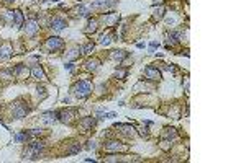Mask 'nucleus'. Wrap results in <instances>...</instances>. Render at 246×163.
<instances>
[{
	"instance_id": "f257e3e1",
	"label": "nucleus",
	"mask_w": 246,
	"mask_h": 163,
	"mask_svg": "<svg viewBox=\"0 0 246 163\" xmlns=\"http://www.w3.org/2000/svg\"><path fill=\"white\" fill-rule=\"evenodd\" d=\"M43 148H45V144L43 142H31L26 147V150L23 152V158H38L39 155H41Z\"/></svg>"
},
{
	"instance_id": "f03ea898",
	"label": "nucleus",
	"mask_w": 246,
	"mask_h": 163,
	"mask_svg": "<svg viewBox=\"0 0 246 163\" xmlns=\"http://www.w3.org/2000/svg\"><path fill=\"white\" fill-rule=\"evenodd\" d=\"M72 91H74V95H76L77 98H87V96L90 95V91H92V87L85 80H81V82H77L76 85L72 87Z\"/></svg>"
},
{
	"instance_id": "7ed1b4c3",
	"label": "nucleus",
	"mask_w": 246,
	"mask_h": 163,
	"mask_svg": "<svg viewBox=\"0 0 246 163\" xmlns=\"http://www.w3.org/2000/svg\"><path fill=\"white\" fill-rule=\"evenodd\" d=\"M46 47L49 51H58V49H63L64 47V41L58 36H52V38H48L46 41Z\"/></svg>"
},
{
	"instance_id": "20e7f679",
	"label": "nucleus",
	"mask_w": 246,
	"mask_h": 163,
	"mask_svg": "<svg viewBox=\"0 0 246 163\" xmlns=\"http://www.w3.org/2000/svg\"><path fill=\"white\" fill-rule=\"evenodd\" d=\"M105 150L108 152H121V150H126V145L118 142V140H108V142H105Z\"/></svg>"
},
{
	"instance_id": "39448f33",
	"label": "nucleus",
	"mask_w": 246,
	"mask_h": 163,
	"mask_svg": "<svg viewBox=\"0 0 246 163\" xmlns=\"http://www.w3.org/2000/svg\"><path fill=\"white\" fill-rule=\"evenodd\" d=\"M144 77L148 78V80H159L161 78V72L157 70L156 67H153V65H148V67H144L143 70Z\"/></svg>"
},
{
	"instance_id": "423d86ee",
	"label": "nucleus",
	"mask_w": 246,
	"mask_h": 163,
	"mask_svg": "<svg viewBox=\"0 0 246 163\" xmlns=\"http://www.w3.org/2000/svg\"><path fill=\"white\" fill-rule=\"evenodd\" d=\"M56 116H58V119L61 122H64V124H71L72 119H74V111H72V109H66V111H59Z\"/></svg>"
},
{
	"instance_id": "0eeeda50",
	"label": "nucleus",
	"mask_w": 246,
	"mask_h": 163,
	"mask_svg": "<svg viewBox=\"0 0 246 163\" xmlns=\"http://www.w3.org/2000/svg\"><path fill=\"white\" fill-rule=\"evenodd\" d=\"M26 113H30V108H26V106H23V104H20V103H16L15 108H13V117H16V119L26 116Z\"/></svg>"
},
{
	"instance_id": "6e6552de",
	"label": "nucleus",
	"mask_w": 246,
	"mask_h": 163,
	"mask_svg": "<svg viewBox=\"0 0 246 163\" xmlns=\"http://www.w3.org/2000/svg\"><path fill=\"white\" fill-rule=\"evenodd\" d=\"M38 31V23L34 20H30V21H26V25H25V33L28 34V36H34Z\"/></svg>"
},
{
	"instance_id": "1a4fd4ad",
	"label": "nucleus",
	"mask_w": 246,
	"mask_h": 163,
	"mask_svg": "<svg viewBox=\"0 0 246 163\" xmlns=\"http://www.w3.org/2000/svg\"><path fill=\"white\" fill-rule=\"evenodd\" d=\"M12 46L8 42H5L2 47H0V59H8V57L12 56Z\"/></svg>"
},
{
	"instance_id": "9d476101",
	"label": "nucleus",
	"mask_w": 246,
	"mask_h": 163,
	"mask_svg": "<svg viewBox=\"0 0 246 163\" xmlns=\"http://www.w3.org/2000/svg\"><path fill=\"white\" fill-rule=\"evenodd\" d=\"M94 126H95V119H94V117H85V119L81 121V127L84 129V132L90 131Z\"/></svg>"
},
{
	"instance_id": "9b49d317",
	"label": "nucleus",
	"mask_w": 246,
	"mask_h": 163,
	"mask_svg": "<svg viewBox=\"0 0 246 163\" xmlns=\"http://www.w3.org/2000/svg\"><path fill=\"white\" fill-rule=\"evenodd\" d=\"M115 127H117V129H123V134L131 135V137L136 134V132H135V127L130 126V124H115Z\"/></svg>"
},
{
	"instance_id": "f8f14e48",
	"label": "nucleus",
	"mask_w": 246,
	"mask_h": 163,
	"mask_svg": "<svg viewBox=\"0 0 246 163\" xmlns=\"http://www.w3.org/2000/svg\"><path fill=\"white\" fill-rule=\"evenodd\" d=\"M103 20H105V23H107L108 26H113L115 23H118V20H120V15H118V13H110V15H105Z\"/></svg>"
},
{
	"instance_id": "ddd939ff",
	"label": "nucleus",
	"mask_w": 246,
	"mask_h": 163,
	"mask_svg": "<svg viewBox=\"0 0 246 163\" xmlns=\"http://www.w3.org/2000/svg\"><path fill=\"white\" fill-rule=\"evenodd\" d=\"M31 75L36 78V80H45V78H46L45 72H43V69L39 67V65H34V67L31 69Z\"/></svg>"
},
{
	"instance_id": "4468645a",
	"label": "nucleus",
	"mask_w": 246,
	"mask_h": 163,
	"mask_svg": "<svg viewBox=\"0 0 246 163\" xmlns=\"http://www.w3.org/2000/svg\"><path fill=\"white\" fill-rule=\"evenodd\" d=\"M66 25H67V23H66V20H63V18H58V16L51 20V26H52L54 29H58V31H61V29H63Z\"/></svg>"
},
{
	"instance_id": "2eb2a0df",
	"label": "nucleus",
	"mask_w": 246,
	"mask_h": 163,
	"mask_svg": "<svg viewBox=\"0 0 246 163\" xmlns=\"http://www.w3.org/2000/svg\"><path fill=\"white\" fill-rule=\"evenodd\" d=\"M99 64H100L99 59H89L85 62V70H87V72H94V70H97Z\"/></svg>"
},
{
	"instance_id": "dca6fc26",
	"label": "nucleus",
	"mask_w": 246,
	"mask_h": 163,
	"mask_svg": "<svg viewBox=\"0 0 246 163\" xmlns=\"http://www.w3.org/2000/svg\"><path fill=\"white\" fill-rule=\"evenodd\" d=\"M12 72H13V75H16V77H20L21 73H25V75H28L30 73V70L26 65H16L15 69H12Z\"/></svg>"
},
{
	"instance_id": "f3484780",
	"label": "nucleus",
	"mask_w": 246,
	"mask_h": 163,
	"mask_svg": "<svg viewBox=\"0 0 246 163\" xmlns=\"http://www.w3.org/2000/svg\"><path fill=\"white\" fill-rule=\"evenodd\" d=\"M56 114H58V113L48 111V113L43 114V119H45V122H48V124H49V122H54L56 121Z\"/></svg>"
},
{
	"instance_id": "a211bd4d",
	"label": "nucleus",
	"mask_w": 246,
	"mask_h": 163,
	"mask_svg": "<svg viewBox=\"0 0 246 163\" xmlns=\"http://www.w3.org/2000/svg\"><path fill=\"white\" fill-rule=\"evenodd\" d=\"M95 31H97V21H95V20H90L89 25H87V28H85V33L90 34V33H95Z\"/></svg>"
},
{
	"instance_id": "6ab92c4d",
	"label": "nucleus",
	"mask_w": 246,
	"mask_h": 163,
	"mask_svg": "<svg viewBox=\"0 0 246 163\" xmlns=\"http://www.w3.org/2000/svg\"><path fill=\"white\" fill-rule=\"evenodd\" d=\"M126 56H128V54H126L125 51H113V52H112V57H113L115 60H123Z\"/></svg>"
},
{
	"instance_id": "aec40b11",
	"label": "nucleus",
	"mask_w": 246,
	"mask_h": 163,
	"mask_svg": "<svg viewBox=\"0 0 246 163\" xmlns=\"http://www.w3.org/2000/svg\"><path fill=\"white\" fill-rule=\"evenodd\" d=\"M15 15H13V20H15V25L16 26H21V23H23V15H21V12L20 10H16V12H13Z\"/></svg>"
},
{
	"instance_id": "412c9836",
	"label": "nucleus",
	"mask_w": 246,
	"mask_h": 163,
	"mask_svg": "<svg viewBox=\"0 0 246 163\" xmlns=\"http://www.w3.org/2000/svg\"><path fill=\"white\" fill-rule=\"evenodd\" d=\"M162 135H164V139H168V140H172V139L175 137V129H172V127H171V129H169V127H168V129L164 131V134H162Z\"/></svg>"
},
{
	"instance_id": "4be33fe9",
	"label": "nucleus",
	"mask_w": 246,
	"mask_h": 163,
	"mask_svg": "<svg viewBox=\"0 0 246 163\" xmlns=\"http://www.w3.org/2000/svg\"><path fill=\"white\" fill-rule=\"evenodd\" d=\"M94 47H95V44H94V42H87L84 47H81V51L84 52V54H90V52L94 51Z\"/></svg>"
},
{
	"instance_id": "5701e85b",
	"label": "nucleus",
	"mask_w": 246,
	"mask_h": 163,
	"mask_svg": "<svg viewBox=\"0 0 246 163\" xmlns=\"http://www.w3.org/2000/svg\"><path fill=\"white\" fill-rule=\"evenodd\" d=\"M12 75H13V72H12V70H0V77H2L5 82H8V80H10V78H12Z\"/></svg>"
},
{
	"instance_id": "b1692460",
	"label": "nucleus",
	"mask_w": 246,
	"mask_h": 163,
	"mask_svg": "<svg viewBox=\"0 0 246 163\" xmlns=\"http://www.w3.org/2000/svg\"><path fill=\"white\" fill-rule=\"evenodd\" d=\"M81 148H82V147H81L79 144H74L72 147L67 150V155H74V153H79V152H81Z\"/></svg>"
},
{
	"instance_id": "393cba45",
	"label": "nucleus",
	"mask_w": 246,
	"mask_h": 163,
	"mask_svg": "<svg viewBox=\"0 0 246 163\" xmlns=\"http://www.w3.org/2000/svg\"><path fill=\"white\" fill-rule=\"evenodd\" d=\"M26 139H28V135H26V132H21V134H16L15 137H13V140H15V142H25Z\"/></svg>"
},
{
	"instance_id": "a878e982",
	"label": "nucleus",
	"mask_w": 246,
	"mask_h": 163,
	"mask_svg": "<svg viewBox=\"0 0 246 163\" xmlns=\"http://www.w3.org/2000/svg\"><path fill=\"white\" fill-rule=\"evenodd\" d=\"M77 12H79V15H81V16H87V15H89V8H87V7H84V5H81V7H79L77 8Z\"/></svg>"
},
{
	"instance_id": "bb28decb",
	"label": "nucleus",
	"mask_w": 246,
	"mask_h": 163,
	"mask_svg": "<svg viewBox=\"0 0 246 163\" xmlns=\"http://www.w3.org/2000/svg\"><path fill=\"white\" fill-rule=\"evenodd\" d=\"M100 44H103V46L110 44V34H103V36L100 38Z\"/></svg>"
},
{
	"instance_id": "cd10ccee",
	"label": "nucleus",
	"mask_w": 246,
	"mask_h": 163,
	"mask_svg": "<svg viewBox=\"0 0 246 163\" xmlns=\"http://www.w3.org/2000/svg\"><path fill=\"white\" fill-rule=\"evenodd\" d=\"M162 15H164V8H159V10L154 12V18H156V20H161Z\"/></svg>"
},
{
	"instance_id": "c85d7f7f",
	"label": "nucleus",
	"mask_w": 246,
	"mask_h": 163,
	"mask_svg": "<svg viewBox=\"0 0 246 163\" xmlns=\"http://www.w3.org/2000/svg\"><path fill=\"white\" fill-rule=\"evenodd\" d=\"M38 95H41V96H39V98H46V90H45V88H43V87H38Z\"/></svg>"
},
{
	"instance_id": "c756f323",
	"label": "nucleus",
	"mask_w": 246,
	"mask_h": 163,
	"mask_svg": "<svg viewBox=\"0 0 246 163\" xmlns=\"http://www.w3.org/2000/svg\"><path fill=\"white\" fill-rule=\"evenodd\" d=\"M139 134H141L143 137H148V134H149V132H148V127H141V129H139Z\"/></svg>"
},
{
	"instance_id": "7c9ffc66",
	"label": "nucleus",
	"mask_w": 246,
	"mask_h": 163,
	"mask_svg": "<svg viewBox=\"0 0 246 163\" xmlns=\"http://www.w3.org/2000/svg\"><path fill=\"white\" fill-rule=\"evenodd\" d=\"M79 54H81V52H77V49H76V51H72L71 54H69V59H74V57H77Z\"/></svg>"
},
{
	"instance_id": "2f4dec72",
	"label": "nucleus",
	"mask_w": 246,
	"mask_h": 163,
	"mask_svg": "<svg viewBox=\"0 0 246 163\" xmlns=\"http://www.w3.org/2000/svg\"><path fill=\"white\" fill-rule=\"evenodd\" d=\"M164 69L169 70V72H175V67H174V65H164Z\"/></svg>"
},
{
	"instance_id": "473e14b6",
	"label": "nucleus",
	"mask_w": 246,
	"mask_h": 163,
	"mask_svg": "<svg viewBox=\"0 0 246 163\" xmlns=\"http://www.w3.org/2000/svg\"><path fill=\"white\" fill-rule=\"evenodd\" d=\"M117 77H126V70H120V72H117Z\"/></svg>"
},
{
	"instance_id": "72a5a7b5",
	"label": "nucleus",
	"mask_w": 246,
	"mask_h": 163,
	"mask_svg": "<svg viewBox=\"0 0 246 163\" xmlns=\"http://www.w3.org/2000/svg\"><path fill=\"white\" fill-rule=\"evenodd\" d=\"M87 148H95V144H94V142H89V145H87Z\"/></svg>"
},
{
	"instance_id": "f704fd0d",
	"label": "nucleus",
	"mask_w": 246,
	"mask_h": 163,
	"mask_svg": "<svg viewBox=\"0 0 246 163\" xmlns=\"http://www.w3.org/2000/svg\"><path fill=\"white\" fill-rule=\"evenodd\" d=\"M66 69H67V70H72V64H66Z\"/></svg>"
},
{
	"instance_id": "c9c22d12",
	"label": "nucleus",
	"mask_w": 246,
	"mask_h": 163,
	"mask_svg": "<svg viewBox=\"0 0 246 163\" xmlns=\"http://www.w3.org/2000/svg\"><path fill=\"white\" fill-rule=\"evenodd\" d=\"M5 2H13V0H5Z\"/></svg>"
},
{
	"instance_id": "e433bc0d",
	"label": "nucleus",
	"mask_w": 246,
	"mask_h": 163,
	"mask_svg": "<svg viewBox=\"0 0 246 163\" xmlns=\"http://www.w3.org/2000/svg\"><path fill=\"white\" fill-rule=\"evenodd\" d=\"M51 2H58V0H51Z\"/></svg>"
}]
</instances>
